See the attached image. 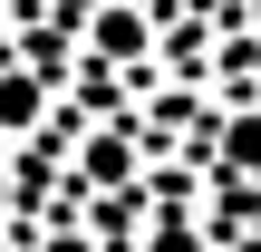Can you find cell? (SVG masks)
<instances>
[{
    "mask_svg": "<svg viewBox=\"0 0 261 252\" xmlns=\"http://www.w3.org/2000/svg\"><path fill=\"white\" fill-rule=\"evenodd\" d=\"M39 107H48L39 78H0V126H39Z\"/></svg>",
    "mask_w": 261,
    "mask_h": 252,
    "instance_id": "obj_1",
    "label": "cell"
},
{
    "mask_svg": "<svg viewBox=\"0 0 261 252\" xmlns=\"http://www.w3.org/2000/svg\"><path fill=\"white\" fill-rule=\"evenodd\" d=\"M87 175H107V185H126V146L107 136V146H87Z\"/></svg>",
    "mask_w": 261,
    "mask_h": 252,
    "instance_id": "obj_3",
    "label": "cell"
},
{
    "mask_svg": "<svg viewBox=\"0 0 261 252\" xmlns=\"http://www.w3.org/2000/svg\"><path fill=\"white\" fill-rule=\"evenodd\" d=\"M145 252H203V243H194V223H155V233H145Z\"/></svg>",
    "mask_w": 261,
    "mask_h": 252,
    "instance_id": "obj_4",
    "label": "cell"
},
{
    "mask_svg": "<svg viewBox=\"0 0 261 252\" xmlns=\"http://www.w3.org/2000/svg\"><path fill=\"white\" fill-rule=\"evenodd\" d=\"M136 39H145V19H136V10H107V19H97V49H107V58H126Z\"/></svg>",
    "mask_w": 261,
    "mask_h": 252,
    "instance_id": "obj_2",
    "label": "cell"
},
{
    "mask_svg": "<svg viewBox=\"0 0 261 252\" xmlns=\"http://www.w3.org/2000/svg\"><path fill=\"white\" fill-rule=\"evenodd\" d=\"M10 204H19V185H10V165H0V214H10Z\"/></svg>",
    "mask_w": 261,
    "mask_h": 252,
    "instance_id": "obj_5",
    "label": "cell"
},
{
    "mask_svg": "<svg viewBox=\"0 0 261 252\" xmlns=\"http://www.w3.org/2000/svg\"><path fill=\"white\" fill-rule=\"evenodd\" d=\"M48 252H87V243H77V233H58V243H48Z\"/></svg>",
    "mask_w": 261,
    "mask_h": 252,
    "instance_id": "obj_6",
    "label": "cell"
}]
</instances>
